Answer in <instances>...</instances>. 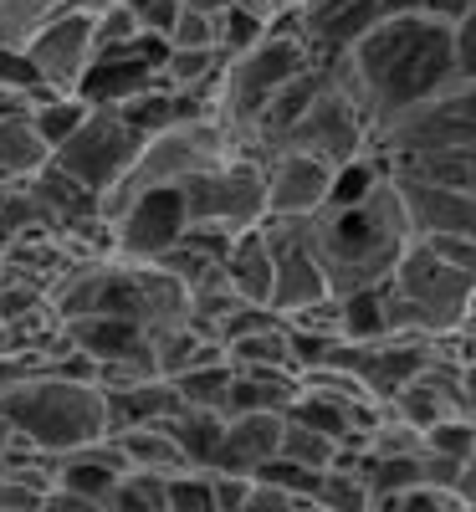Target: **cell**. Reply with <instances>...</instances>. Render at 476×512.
<instances>
[{
	"label": "cell",
	"instance_id": "31",
	"mask_svg": "<svg viewBox=\"0 0 476 512\" xmlns=\"http://www.w3.org/2000/svg\"><path fill=\"white\" fill-rule=\"evenodd\" d=\"M93 108L82 103L77 93H67V98H47V103H36L31 108V123H36V134L47 139V149H57L67 134H77V123L88 118Z\"/></svg>",
	"mask_w": 476,
	"mask_h": 512
},
{
	"label": "cell",
	"instance_id": "38",
	"mask_svg": "<svg viewBox=\"0 0 476 512\" xmlns=\"http://www.w3.org/2000/svg\"><path fill=\"white\" fill-rule=\"evenodd\" d=\"M415 246H425L436 262L446 267H461V272H476V236H420Z\"/></svg>",
	"mask_w": 476,
	"mask_h": 512
},
{
	"label": "cell",
	"instance_id": "34",
	"mask_svg": "<svg viewBox=\"0 0 476 512\" xmlns=\"http://www.w3.org/2000/svg\"><path fill=\"white\" fill-rule=\"evenodd\" d=\"M267 36V26H256L246 11H226V16H215V57L221 62H236V57H246L256 41Z\"/></svg>",
	"mask_w": 476,
	"mask_h": 512
},
{
	"label": "cell",
	"instance_id": "13",
	"mask_svg": "<svg viewBox=\"0 0 476 512\" xmlns=\"http://www.w3.org/2000/svg\"><path fill=\"white\" fill-rule=\"evenodd\" d=\"M113 231V256L118 262H134L149 267L159 251H169L185 236V210H180V190H149L134 195L128 205H118L108 216Z\"/></svg>",
	"mask_w": 476,
	"mask_h": 512
},
{
	"label": "cell",
	"instance_id": "41",
	"mask_svg": "<svg viewBox=\"0 0 476 512\" xmlns=\"http://www.w3.org/2000/svg\"><path fill=\"white\" fill-rule=\"evenodd\" d=\"M476 11V0H425V16H436V21H461V16H471Z\"/></svg>",
	"mask_w": 476,
	"mask_h": 512
},
{
	"label": "cell",
	"instance_id": "3",
	"mask_svg": "<svg viewBox=\"0 0 476 512\" xmlns=\"http://www.w3.org/2000/svg\"><path fill=\"white\" fill-rule=\"evenodd\" d=\"M0 415L11 420L36 451L67 456L108 436V400L93 379H67V374H31L16 390L0 395Z\"/></svg>",
	"mask_w": 476,
	"mask_h": 512
},
{
	"label": "cell",
	"instance_id": "28",
	"mask_svg": "<svg viewBox=\"0 0 476 512\" xmlns=\"http://www.w3.org/2000/svg\"><path fill=\"white\" fill-rule=\"evenodd\" d=\"M277 456L292 461V466H308V472H328L333 456H338V441L313 431V425H302V420H287L282 415V441H277Z\"/></svg>",
	"mask_w": 476,
	"mask_h": 512
},
{
	"label": "cell",
	"instance_id": "43",
	"mask_svg": "<svg viewBox=\"0 0 476 512\" xmlns=\"http://www.w3.org/2000/svg\"><path fill=\"white\" fill-rule=\"evenodd\" d=\"M6 241H11V236H6V231H0V251H6Z\"/></svg>",
	"mask_w": 476,
	"mask_h": 512
},
{
	"label": "cell",
	"instance_id": "9",
	"mask_svg": "<svg viewBox=\"0 0 476 512\" xmlns=\"http://www.w3.org/2000/svg\"><path fill=\"white\" fill-rule=\"evenodd\" d=\"M277 149L313 154V159H323L328 169L369 154V113H364L359 98L349 93V82H343V72H338L333 57L323 62V77H318L313 103L302 108V118L287 128V139H282Z\"/></svg>",
	"mask_w": 476,
	"mask_h": 512
},
{
	"label": "cell",
	"instance_id": "32",
	"mask_svg": "<svg viewBox=\"0 0 476 512\" xmlns=\"http://www.w3.org/2000/svg\"><path fill=\"white\" fill-rule=\"evenodd\" d=\"M369 512H471V492H456V487H415V492L379 497Z\"/></svg>",
	"mask_w": 476,
	"mask_h": 512
},
{
	"label": "cell",
	"instance_id": "30",
	"mask_svg": "<svg viewBox=\"0 0 476 512\" xmlns=\"http://www.w3.org/2000/svg\"><path fill=\"white\" fill-rule=\"evenodd\" d=\"M103 512H164V477L123 472L113 482V492L103 497Z\"/></svg>",
	"mask_w": 476,
	"mask_h": 512
},
{
	"label": "cell",
	"instance_id": "33",
	"mask_svg": "<svg viewBox=\"0 0 476 512\" xmlns=\"http://www.w3.org/2000/svg\"><path fill=\"white\" fill-rule=\"evenodd\" d=\"M164 512H215V477L210 472L164 477Z\"/></svg>",
	"mask_w": 476,
	"mask_h": 512
},
{
	"label": "cell",
	"instance_id": "20",
	"mask_svg": "<svg viewBox=\"0 0 476 512\" xmlns=\"http://www.w3.org/2000/svg\"><path fill=\"white\" fill-rule=\"evenodd\" d=\"M384 180H400V185H441V190H466V195H476V149L395 159V164H384Z\"/></svg>",
	"mask_w": 476,
	"mask_h": 512
},
{
	"label": "cell",
	"instance_id": "29",
	"mask_svg": "<svg viewBox=\"0 0 476 512\" xmlns=\"http://www.w3.org/2000/svg\"><path fill=\"white\" fill-rule=\"evenodd\" d=\"M313 502L323 512H369V487L359 472H343V466H328V472H318V487H313Z\"/></svg>",
	"mask_w": 476,
	"mask_h": 512
},
{
	"label": "cell",
	"instance_id": "10",
	"mask_svg": "<svg viewBox=\"0 0 476 512\" xmlns=\"http://www.w3.org/2000/svg\"><path fill=\"white\" fill-rule=\"evenodd\" d=\"M144 149V134H134L113 108H93L88 118L77 123V134H67L57 149H52V164L72 185H82L93 200H103L108 190L123 185V175L134 169Z\"/></svg>",
	"mask_w": 476,
	"mask_h": 512
},
{
	"label": "cell",
	"instance_id": "8",
	"mask_svg": "<svg viewBox=\"0 0 476 512\" xmlns=\"http://www.w3.org/2000/svg\"><path fill=\"white\" fill-rule=\"evenodd\" d=\"M180 210H185V231H205V236H221V241L262 226V216H267L262 159L256 154H226L221 164L190 175L180 185Z\"/></svg>",
	"mask_w": 476,
	"mask_h": 512
},
{
	"label": "cell",
	"instance_id": "26",
	"mask_svg": "<svg viewBox=\"0 0 476 512\" xmlns=\"http://www.w3.org/2000/svg\"><path fill=\"white\" fill-rule=\"evenodd\" d=\"M333 303H338V338L343 344H374V338H384V292L379 287L333 297Z\"/></svg>",
	"mask_w": 476,
	"mask_h": 512
},
{
	"label": "cell",
	"instance_id": "36",
	"mask_svg": "<svg viewBox=\"0 0 476 512\" xmlns=\"http://www.w3.org/2000/svg\"><path fill=\"white\" fill-rule=\"evenodd\" d=\"M123 6H128V16H134L139 21V31L144 36H154V41H164L169 36V26H175L180 21V0H123Z\"/></svg>",
	"mask_w": 476,
	"mask_h": 512
},
{
	"label": "cell",
	"instance_id": "12",
	"mask_svg": "<svg viewBox=\"0 0 476 512\" xmlns=\"http://www.w3.org/2000/svg\"><path fill=\"white\" fill-rule=\"evenodd\" d=\"M21 57L31 62L36 82H41L47 93H57V98L77 93L82 77H88V67H93V57H98L93 11H67V16L47 21V26H41L26 47H21Z\"/></svg>",
	"mask_w": 476,
	"mask_h": 512
},
{
	"label": "cell",
	"instance_id": "15",
	"mask_svg": "<svg viewBox=\"0 0 476 512\" xmlns=\"http://www.w3.org/2000/svg\"><path fill=\"white\" fill-rule=\"evenodd\" d=\"M159 57H164V41L154 36H139L134 47H118V52H98L77 98L88 108H118L128 98H139L159 82Z\"/></svg>",
	"mask_w": 476,
	"mask_h": 512
},
{
	"label": "cell",
	"instance_id": "1",
	"mask_svg": "<svg viewBox=\"0 0 476 512\" xmlns=\"http://www.w3.org/2000/svg\"><path fill=\"white\" fill-rule=\"evenodd\" d=\"M349 93L369 113V128L389 113L410 108L415 98L446 88L456 77H471L456 57V36L436 16H379L349 52L333 57Z\"/></svg>",
	"mask_w": 476,
	"mask_h": 512
},
{
	"label": "cell",
	"instance_id": "24",
	"mask_svg": "<svg viewBox=\"0 0 476 512\" xmlns=\"http://www.w3.org/2000/svg\"><path fill=\"white\" fill-rule=\"evenodd\" d=\"M98 6H108V0H0V47L21 52L47 21L67 11H98Z\"/></svg>",
	"mask_w": 476,
	"mask_h": 512
},
{
	"label": "cell",
	"instance_id": "5",
	"mask_svg": "<svg viewBox=\"0 0 476 512\" xmlns=\"http://www.w3.org/2000/svg\"><path fill=\"white\" fill-rule=\"evenodd\" d=\"M456 149H476V77H456L369 128V154L379 169L395 159L456 154Z\"/></svg>",
	"mask_w": 476,
	"mask_h": 512
},
{
	"label": "cell",
	"instance_id": "16",
	"mask_svg": "<svg viewBox=\"0 0 476 512\" xmlns=\"http://www.w3.org/2000/svg\"><path fill=\"white\" fill-rule=\"evenodd\" d=\"M262 185H267V216H318L328 205L333 169L313 154L272 149L262 154Z\"/></svg>",
	"mask_w": 476,
	"mask_h": 512
},
{
	"label": "cell",
	"instance_id": "11",
	"mask_svg": "<svg viewBox=\"0 0 476 512\" xmlns=\"http://www.w3.org/2000/svg\"><path fill=\"white\" fill-rule=\"evenodd\" d=\"M262 236L272 251V313L287 318L328 297L318 251H313V216H262Z\"/></svg>",
	"mask_w": 476,
	"mask_h": 512
},
{
	"label": "cell",
	"instance_id": "39",
	"mask_svg": "<svg viewBox=\"0 0 476 512\" xmlns=\"http://www.w3.org/2000/svg\"><path fill=\"white\" fill-rule=\"evenodd\" d=\"M236 11H246L256 26L277 31V26H287V16H292V0H236Z\"/></svg>",
	"mask_w": 476,
	"mask_h": 512
},
{
	"label": "cell",
	"instance_id": "6",
	"mask_svg": "<svg viewBox=\"0 0 476 512\" xmlns=\"http://www.w3.org/2000/svg\"><path fill=\"white\" fill-rule=\"evenodd\" d=\"M308 67H313V52L292 36V26L267 31L246 57H236V62L221 67V88H215V123L226 128V139H231L236 154H251V128H256V113L267 108V98L277 88H287V82L297 72H308Z\"/></svg>",
	"mask_w": 476,
	"mask_h": 512
},
{
	"label": "cell",
	"instance_id": "7",
	"mask_svg": "<svg viewBox=\"0 0 476 512\" xmlns=\"http://www.w3.org/2000/svg\"><path fill=\"white\" fill-rule=\"evenodd\" d=\"M226 154H236V149H231L226 128L215 123V118L169 123V128H159V134L144 139V149H139L134 169L123 175V185L98 200V216L108 221L118 205H128L134 195H149V190H180L190 175H200V169H210V164H221Z\"/></svg>",
	"mask_w": 476,
	"mask_h": 512
},
{
	"label": "cell",
	"instance_id": "37",
	"mask_svg": "<svg viewBox=\"0 0 476 512\" xmlns=\"http://www.w3.org/2000/svg\"><path fill=\"white\" fill-rule=\"evenodd\" d=\"M169 52H200V47H215V21L210 16H195V11H180V21L169 26L164 36Z\"/></svg>",
	"mask_w": 476,
	"mask_h": 512
},
{
	"label": "cell",
	"instance_id": "14",
	"mask_svg": "<svg viewBox=\"0 0 476 512\" xmlns=\"http://www.w3.org/2000/svg\"><path fill=\"white\" fill-rule=\"evenodd\" d=\"M374 21H379V0H297L287 16L292 36L313 52V62L343 57Z\"/></svg>",
	"mask_w": 476,
	"mask_h": 512
},
{
	"label": "cell",
	"instance_id": "2",
	"mask_svg": "<svg viewBox=\"0 0 476 512\" xmlns=\"http://www.w3.org/2000/svg\"><path fill=\"white\" fill-rule=\"evenodd\" d=\"M405 246H410V226L400 216V195L389 180H379L354 205H323L313 216V251H318L328 297L384 287Z\"/></svg>",
	"mask_w": 476,
	"mask_h": 512
},
{
	"label": "cell",
	"instance_id": "27",
	"mask_svg": "<svg viewBox=\"0 0 476 512\" xmlns=\"http://www.w3.org/2000/svg\"><path fill=\"white\" fill-rule=\"evenodd\" d=\"M175 384V395L185 410H210V415H226V395H231V364L226 359H215V364H200L180 379H169Z\"/></svg>",
	"mask_w": 476,
	"mask_h": 512
},
{
	"label": "cell",
	"instance_id": "35",
	"mask_svg": "<svg viewBox=\"0 0 476 512\" xmlns=\"http://www.w3.org/2000/svg\"><path fill=\"white\" fill-rule=\"evenodd\" d=\"M251 482H262V487H277V492H292V497H313L318 487V472H308V466H292L282 456H272L262 472H256Z\"/></svg>",
	"mask_w": 476,
	"mask_h": 512
},
{
	"label": "cell",
	"instance_id": "23",
	"mask_svg": "<svg viewBox=\"0 0 476 512\" xmlns=\"http://www.w3.org/2000/svg\"><path fill=\"white\" fill-rule=\"evenodd\" d=\"M47 164H52V149H47V139L36 134L31 113L0 118V185L31 180V175H41Z\"/></svg>",
	"mask_w": 476,
	"mask_h": 512
},
{
	"label": "cell",
	"instance_id": "19",
	"mask_svg": "<svg viewBox=\"0 0 476 512\" xmlns=\"http://www.w3.org/2000/svg\"><path fill=\"white\" fill-rule=\"evenodd\" d=\"M221 282L241 297L246 308H267L272 303V251H267L262 226H251V231L226 241V251H221Z\"/></svg>",
	"mask_w": 476,
	"mask_h": 512
},
{
	"label": "cell",
	"instance_id": "4",
	"mask_svg": "<svg viewBox=\"0 0 476 512\" xmlns=\"http://www.w3.org/2000/svg\"><path fill=\"white\" fill-rule=\"evenodd\" d=\"M384 333L410 338H441L456 328H471V292L476 272L436 262L425 246H405L395 272L384 277Z\"/></svg>",
	"mask_w": 476,
	"mask_h": 512
},
{
	"label": "cell",
	"instance_id": "18",
	"mask_svg": "<svg viewBox=\"0 0 476 512\" xmlns=\"http://www.w3.org/2000/svg\"><path fill=\"white\" fill-rule=\"evenodd\" d=\"M277 441H282V415H231L210 472H221V477H256L277 456Z\"/></svg>",
	"mask_w": 476,
	"mask_h": 512
},
{
	"label": "cell",
	"instance_id": "40",
	"mask_svg": "<svg viewBox=\"0 0 476 512\" xmlns=\"http://www.w3.org/2000/svg\"><path fill=\"white\" fill-rule=\"evenodd\" d=\"M41 512H103V502H93V497H77V492H62V487H52L47 497H41Z\"/></svg>",
	"mask_w": 476,
	"mask_h": 512
},
{
	"label": "cell",
	"instance_id": "22",
	"mask_svg": "<svg viewBox=\"0 0 476 512\" xmlns=\"http://www.w3.org/2000/svg\"><path fill=\"white\" fill-rule=\"evenodd\" d=\"M118 456L128 472H149V477H175V472H190L169 425H134V431H118L113 436Z\"/></svg>",
	"mask_w": 476,
	"mask_h": 512
},
{
	"label": "cell",
	"instance_id": "25",
	"mask_svg": "<svg viewBox=\"0 0 476 512\" xmlns=\"http://www.w3.org/2000/svg\"><path fill=\"white\" fill-rule=\"evenodd\" d=\"M169 436H175L180 456L190 472H210L215 466V451H221V436H226V415H210V410H180L175 420H164Z\"/></svg>",
	"mask_w": 476,
	"mask_h": 512
},
{
	"label": "cell",
	"instance_id": "42",
	"mask_svg": "<svg viewBox=\"0 0 476 512\" xmlns=\"http://www.w3.org/2000/svg\"><path fill=\"white\" fill-rule=\"evenodd\" d=\"M180 6H185V11H195V16H210V21H215V16H226V11L236 6V0H180Z\"/></svg>",
	"mask_w": 476,
	"mask_h": 512
},
{
	"label": "cell",
	"instance_id": "21",
	"mask_svg": "<svg viewBox=\"0 0 476 512\" xmlns=\"http://www.w3.org/2000/svg\"><path fill=\"white\" fill-rule=\"evenodd\" d=\"M292 400H297V374H287V369H256V374H236V369H231L226 420H231V415H282Z\"/></svg>",
	"mask_w": 476,
	"mask_h": 512
},
{
	"label": "cell",
	"instance_id": "17",
	"mask_svg": "<svg viewBox=\"0 0 476 512\" xmlns=\"http://www.w3.org/2000/svg\"><path fill=\"white\" fill-rule=\"evenodd\" d=\"M400 216L410 226V241L420 236H476V195L466 190H441V185H400Z\"/></svg>",
	"mask_w": 476,
	"mask_h": 512
}]
</instances>
